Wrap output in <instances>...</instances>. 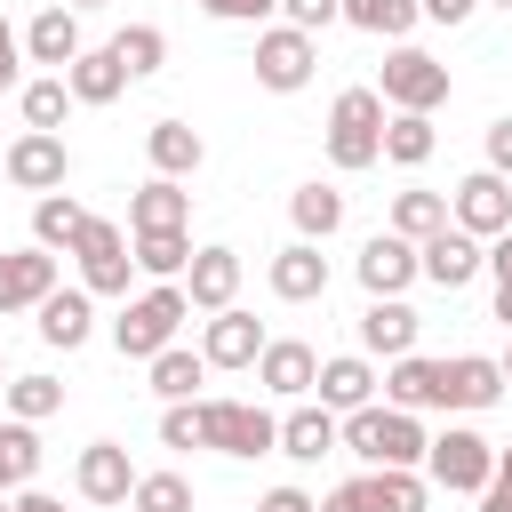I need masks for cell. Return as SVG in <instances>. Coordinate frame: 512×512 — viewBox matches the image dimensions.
Listing matches in <instances>:
<instances>
[{"label": "cell", "mask_w": 512, "mask_h": 512, "mask_svg": "<svg viewBox=\"0 0 512 512\" xmlns=\"http://www.w3.org/2000/svg\"><path fill=\"white\" fill-rule=\"evenodd\" d=\"M336 448H352L368 472H424L432 432H424V416L368 400V408H352V416H344V440H336Z\"/></svg>", "instance_id": "cell-1"}, {"label": "cell", "mask_w": 512, "mask_h": 512, "mask_svg": "<svg viewBox=\"0 0 512 512\" xmlns=\"http://www.w3.org/2000/svg\"><path fill=\"white\" fill-rule=\"evenodd\" d=\"M192 320V304H184V288L176 280H152L144 296H128L120 304V320H112V352L120 360H152V352H168L176 344V328Z\"/></svg>", "instance_id": "cell-2"}, {"label": "cell", "mask_w": 512, "mask_h": 512, "mask_svg": "<svg viewBox=\"0 0 512 512\" xmlns=\"http://www.w3.org/2000/svg\"><path fill=\"white\" fill-rule=\"evenodd\" d=\"M328 160H336L344 176H360V168L384 160V96H376V88H344V96L328 104Z\"/></svg>", "instance_id": "cell-3"}, {"label": "cell", "mask_w": 512, "mask_h": 512, "mask_svg": "<svg viewBox=\"0 0 512 512\" xmlns=\"http://www.w3.org/2000/svg\"><path fill=\"white\" fill-rule=\"evenodd\" d=\"M424 480H432V488H448V496H480V488L496 480V440H488V432H472V424L432 432V448H424Z\"/></svg>", "instance_id": "cell-4"}, {"label": "cell", "mask_w": 512, "mask_h": 512, "mask_svg": "<svg viewBox=\"0 0 512 512\" xmlns=\"http://www.w3.org/2000/svg\"><path fill=\"white\" fill-rule=\"evenodd\" d=\"M200 448H216V456H272L280 448V416L264 400H200Z\"/></svg>", "instance_id": "cell-5"}, {"label": "cell", "mask_w": 512, "mask_h": 512, "mask_svg": "<svg viewBox=\"0 0 512 512\" xmlns=\"http://www.w3.org/2000/svg\"><path fill=\"white\" fill-rule=\"evenodd\" d=\"M376 96H384V112H440L448 104V64L400 40L384 56V72H376Z\"/></svg>", "instance_id": "cell-6"}, {"label": "cell", "mask_w": 512, "mask_h": 512, "mask_svg": "<svg viewBox=\"0 0 512 512\" xmlns=\"http://www.w3.org/2000/svg\"><path fill=\"white\" fill-rule=\"evenodd\" d=\"M248 64H256V88H272V96H296V88H312L320 40H312V32H296V24H264Z\"/></svg>", "instance_id": "cell-7"}, {"label": "cell", "mask_w": 512, "mask_h": 512, "mask_svg": "<svg viewBox=\"0 0 512 512\" xmlns=\"http://www.w3.org/2000/svg\"><path fill=\"white\" fill-rule=\"evenodd\" d=\"M72 264H80V288H88V296H120V304H128L136 256H128V232H120L112 216H88V232L72 240Z\"/></svg>", "instance_id": "cell-8"}, {"label": "cell", "mask_w": 512, "mask_h": 512, "mask_svg": "<svg viewBox=\"0 0 512 512\" xmlns=\"http://www.w3.org/2000/svg\"><path fill=\"white\" fill-rule=\"evenodd\" d=\"M448 224H456V232H472V240L488 248L496 232H512V184H504V176H488V168H472V176L448 192Z\"/></svg>", "instance_id": "cell-9"}, {"label": "cell", "mask_w": 512, "mask_h": 512, "mask_svg": "<svg viewBox=\"0 0 512 512\" xmlns=\"http://www.w3.org/2000/svg\"><path fill=\"white\" fill-rule=\"evenodd\" d=\"M64 176H72V152H64V136H40V128H24V136L8 144V184H16V192L48 200V192H64Z\"/></svg>", "instance_id": "cell-10"}, {"label": "cell", "mask_w": 512, "mask_h": 512, "mask_svg": "<svg viewBox=\"0 0 512 512\" xmlns=\"http://www.w3.org/2000/svg\"><path fill=\"white\" fill-rule=\"evenodd\" d=\"M352 272H360L368 296H408V288H416V240H400V232H368L360 256H352Z\"/></svg>", "instance_id": "cell-11"}, {"label": "cell", "mask_w": 512, "mask_h": 512, "mask_svg": "<svg viewBox=\"0 0 512 512\" xmlns=\"http://www.w3.org/2000/svg\"><path fill=\"white\" fill-rule=\"evenodd\" d=\"M416 280H432V288H472L480 280V240L472 232H456V224H440L432 240H416Z\"/></svg>", "instance_id": "cell-12"}, {"label": "cell", "mask_w": 512, "mask_h": 512, "mask_svg": "<svg viewBox=\"0 0 512 512\" xmlns=\"http://www.w3.org/2000/svg\"><path fill=\"white\" fill-rule=\"evenodd\" d=\"M384 408H408V416L448 408V360H424V352L384 360Z\"/></svg>", "instance_id": "cell-13"}, {"label": "cell", "mask_w": 512, "mask_h": 512, "mask_svg": "<svg viewBox=\"0 0 512 512\" xmlns=\"http://www.w3.org/2000/svg\"><path fill=\"white\" fill-rule=\"evenodd\" d=\"M64 272L48 248H0V312H40V296H56Z\"/></svg>", "instance_id": "cell-14"}, {"label": "cell", "mask_w": 512, "mask_h": 512, "mask_svg": "<svg viewBox=\"0 0 512 512\" xmlns=\"http://www.w3.org/2000/svg\"><path fill=\"white\" fill-rule=\"evenodd\" d=\"M176 288H184L192 312H224V304L240 296V248H224V240H216V248H192V264H184Z\"/></svg>", "instance_id": "cell-15"}, {"label": "cell", "mask_w": 512, "mask_h": 512, "mask_svg": "<svg viewBox=\"0 0 512 512\" xmlns=\"http://www.w3.org/2000/svg\"><path fill=\"white\" fill-rule=\"evenodd\" d=\"M416 336H424V320H416L408 296H368V312H360V352L368 360H400V352H416Z\"/></svg>", "instance_id": "cell-16"}, {"label": "cell", "mask_w": 512, "mask_h": 512, "mask_svg": "<svg viewBox=\"0 0 512 512\" xmlns=\"http://www.w3.org/2000/svg\"><path fill=\"white\" fill-rule=\"evenodd\" d=\"M264 344H272V336H264L256 312H240V304L208 312V328H200V360H208V368H256Z\"/></svg>", "instance_id": "cell-17"}, {"label": "cell", "mask_w": 512, "mask_h": 512, "mask_svg": "<svg viewBox=\"0 0 512 512\" xmlns=\"http://www.w3.org/2000/svg\"><path fill=\"white\" fill-rule=\"evenodd\" d=\"M336 440H344V416H328L320 400H288V416H280V448H272V456H288V464H320V456H336Z\"/></svg>", "instance_id": "cell-18"}, {"label": "cell", "mask_w": 512, "mask_h": 512, "mask_svg": "<svg viewBox=\"0 0 512 512\" xmlns=\"http://www.w3.org/2000/svg\"><path fill=\"white\" fill-rule=\"evenodd\" d=\"M72 488H80V504H128V488H136L128 448L120 440H88L80 464H72Z\"/></svg>", "instance_id": "cell-19"}, {"label": "cell", "mask_w": 512, "mask_h": 512, "mask_svg": "<svg viewBox=\"0 0 512 512\" xmlns=\"http://www.w3.org/2000/svg\"><path fill=\"white\" fill-rule=\"evenodd\" d=\"M312 376H320V352L296 344V336H272V344L256 352V384H264L272 400H312Z\"/></svg>", "instance_id": "cell-20"}, {"label": "cell", "mask_w": 512, "mask_h": 512, "mask_svg": "<svg viewBox=\"0 0 512 512\" xmlns=\"http://www.w3.org/2000/svg\"><path fill=\"white\" fill-rule=\"evenodd\" d=\"M376 360L368 352H336V360H320V376H312V392H320V408L328 416H352V408H368L376 400Z\"/></svg>", "instance_id": "cell-21"}, {"label": "cell", "mask_w": 512, "mask_h": 512, "mask_svg": "<svg viewBox=\"0 0 512 512\" xmlns=\"http://www.w3.org/2000/svg\"><path fill=\"white\" fill-rule=\"evenodd\" d=\"M40 344H56V352H80L88 336H96V296L88 288H56V296H40Z\"/></svg>", "instance_id": "cell-22"}, {"label": "cell", "mask_w": 512, "mask_h": 512, "mask_svg": "<svg viewBox=\"0 0 512 512\" xmlns=\"http://www.w3.org/2000/svg\"><path fill=\"white\" fill-rule=\"evenodd\" d=\"M496 400H504L496 352H456V360H448V416H480V408H496Z\"/></svg>", "instance_id": "cell-23"}, {"label": "cell", "mask_w": 512, "mask_h": 512, "mask_svg": "<svg viewBox=\"0 0 512 512\" xmlns=\"http://www.w3.org/2000/svg\"><path fill=\"white\" fill-rule=\"evenodd\" d=\"M80 48H88V40H80V8H40V16L24 24V64H48V72H64Z\"/></svg>", "instance_id": "cell-24"}, {"label": "cell", "mask_w": 512, "mask_h": 512, "mask_svg": "<svg viewBox=\"0 0 512 512\" xmlns=\"http://www.w3.org/2000/svg\"><path fill=\"white\" fill-rule=\"evenodd\" d=\"M144 160H152V176L184 184V176H200L208 144H200V128H184V120H152V128H144Z\"/></svg>", "instance_id": "cell-25"}, {"label": "cell", "mask_w": 512, "mask_h": 512, "mask_svg": "<svg viewBox=\"0 0 512 512\" xmlns=\"http://www.w3.org/2000/svg\"><path fill=\"white\" fill-rule=\"evenodd\" d=\"M264 280H272V296H280V304H312V296H328V256H320L312 240H288V248L272 256V272H264Z\"/></svg>", "instance_id": "cell-26"}, {"label": "cell", "mask_w": 512, "mask_h": 512, "mask_svg": "<svg viewBox=\"0 0 512 512\" xmlns=\"http://www.w3.org/2000/svg\"><path fill=\"white\" fill-rule=\"evenodd\" d=\"M184 224H192V192L184 184L152 176V184L128 192V232H184Z\"/></svg>", "instance_id": "cell-27"}, {"label": "cell", "mask_w": 512, "mask_h": 512, "mask_svg": "<svg viewBox=\"0 0 512 512\" xmlns=\"http://www.w3.org/2000/svg\"><path fill=\"white\" fill-rule=\"evenodd\" d=\"M288 224H296V240H328V232H344V192L336 184H296L288 192Z\"/></svg>", "instance_id": "cell-28"}, {"label": "cell", "mask_w": 512, "mask_h": 512, "mask_svg": "<svg viewBox=\"0 0 512 512\" xmlns=\"http://www.w3.org/2000/svg\"><path fill=\"white\" fill-rule=\"evenodd\" d=\"M64 88H72V104H112V96L128 88V72L112 64V48H80V56L64 64Z\"/></svg>", "instance_id": "cell-29"}, {"label": "cell", "mask_w": 512, "mask_h": 512, "mask_svg": "<svg viewBox=\"0 0 512 512\" xmlns=\"http://www.w3.org/2000/svg\"><path fill=\"white\" fill-rule=\"evenodd\" d=\"M432 152H440L432 112H384V160H392V168H424Z\"/></svg>", "instance_id": "cell-30"}, {"label": "cell", "mask_w": 512, "mask_h": 512, "mask_svg": "<svg viewBox=\"0 0 512 512\" xmlns=\"http://www.w3.org/2000/svg\"><path fill=\"white\" fill-rule=\"evenodd\" d=\"M80 232H88V208H80L72 192H48V200H32V248H48V256L64 248V256H72V240H80Z\"/></svg>", "instance_id": "cell-31"}, {"label": "cell", "mask_w": 512, "mask_h": 512, "mask_svg": "<svg viewBox=\"0 0 512 512\" xmlns=\"http://www.w3.org/2000/svg\"><path fill=\"white\" fill-rule=\"evenodd\" d=\"M104 48H112V64H120L128 80H152V72L168 64V32H160V24H120Z\"/></svg>", "instance_id": "cell-32"}, {"label": "cell", "mask_w": 512, "mask_h": 512, "mask_svg": "<svg viewBox=\"0 0 512 512\" xmlns=\"http://www.w3.org/2000/svg\"><path fill=\"white\" fill-rule=\"evenodd\" d=\"M16 104H24V128H40V136H64V120H72V88H64V72L24 80Z\"/></svg>", "instance_id": "cell-33"}, {"label": "cell", "mask_w": 512, "mask_h": 512, "mask_svg": "<svg viewBox=\"0 0 512 512\" xmlns=\"http://www.w3.org/2000/svg\"><path fill=\"white\" fill-rule=\"evenodd\" d=\"M368 512H432V480L424 472H360Z\"/></svg>", "instance_id": "cell-34"}, {"label": "cell", "mask_w": 512, "mask_h": 512, "mask_svg": "<svg viewBox=\"0 0 512 512\" xmlns=\"http://www.w3.org/2000/svg\"><path fill=\"white\" fill-rule=\"evenodd\" d=\"M440 224H448V192H424V184L392 192V224H384V232H400V240H432Z\"/></svg>", "instance_id": "cell-35"}, {"label": "cell", "mask_w": 512, "mask_h": 512, "mask_svg": "<svg viewBox=\"0 0 512 512\" xmlns=\"http://www.w3.org/2000/svg\"><path fill=\"white\" fill-rule=\"evenodd\" d=\"M128 256H136L144 280H184V264H192V232H136Z\"/></svg>", "instance_id": "cell-36"}, {"label": "cell", "mask_w": 512, "mask_h": 512, "mask_svg": "<svg viewBox=\"0 0 512 512\" xmlns=\"http://www.w3.org/2000/svg\"><path fill=\"white\" fill-rule=\"evenodd\" d=\"M200 376H208V360H200V352H184V344H168V352H152V360H144V384H152L168 408H176V400H192V384H200Z\"/></svg>", "instance_id": "cell-37"}, {"label": "cell", "mask_w": 512, "mask_h": 512, "mask_svg": "<svg viewBox=\"0 0 512 512\" xmlns=\"http://www.w3.org/2000/svg\"><path fill=\"white\" fill-rule=\"evenodd\" d=\"M0 400H8V416H16V424H48V416L64 408V384H56L48 368H32V376H8V384H0Z\"/></svg>", "instance_id": "cell-38"}, {"label": "cell", "mask_w": 512, "mask_h": 512, "mask_svg": "<svg viewBox=\"0 0 512 512\" xmlns=\"http://www.w3.org/2000/svg\"><path fill=\"white\" fill-rule=\"evenodd\" d=\"M344 24H360L376 40H408L416 32V0H344Z\"/></svg>", "instance_id": "cell-39"}, {"label": "cell", "mask_w": 512, "mask_h": 512, "mask_svg": "<svg viewBox=\"0 0 512 512\" xmlns=\"http://www.w3.org/2000/svg\"><path fill=\"white\" fill-rule=\"evenodd\" d=\"M128 512H192V480L184 472H136Z\"/></svg>", "instance_id": "cell-40"}, {"label": "cell", "mask_w": 512, "mask_h": 512, "mask_svg": "<svg viewBox=\"0 0 512 512\" xmlns=\"http://www.w3.org/2000/svg\"><path fill=\"white\" fill-rule=\"evenodd\" d=\"M280 24H296V32H328V24H344V0H280Z\"/></svg>", "instance_id": "cell-41"}, {"label": "cell", "mask_w": 512, "mask_h": 512, "mask_svg": "<svg viewBox=\"0 0 512 512\" xmlns=\"http://www.w3.org/2000/svg\"><path fill=\"white\" fill-rule=\"evenodd\" d=\"M200 8H208L216 24H256V32L280 16V0H200Z\"/></svg>", "instance_id": "cell-42"}, {"label": "cell", "mask_w": 512, "mask_h": 512, "mask_svg": "<svg viewBox=\"0 0 512 512\" xmlns=\"http://www.w3.org/2000/svg\"><path fill=\"white\" fill-rule=\"evenodd\" d=\"M160 440H168V448H200V400H176V408L160 416Z\"/></svg>", "instance_id": "cell-43"}, {"label": "cell", "mask_w": 512, "mask_h": 512, "mask_svg": "<svg viewBox=\"0 0 512 512\" xmlns=\"http://www.w3.org/2000/svg\"><path fill=\"white\" fill-rule=\"evenodd\" d=\"M8 88H24V32L0 16V96H8Z\"/></svg>", "instance_id": "cell-44"}, {"label": "cell", "mask_w": 512, "mask_h": 512, "mask_svg": "<svg viewBox=\"0 0 512 512\" xmlns=\"http://www.w3.org/2000/svg\"><path fill=\"white\" fill-rule=\"evenodd\" d=\"M480 168L512 184V112H504V120H488V160H480Z\"/></svg>", "instance_id": "cell-45"}, {"label": "cell", "mask_w": 512, "mask_h": 512, "mask_svg": "<svg viewBox=\"0 0 512 512\" xmlns=\"http://www.w3.org/2000/svg\"><path fill=\"white\" fill-rule=\"evenodd\" d=\"M480 272H488L496 288H512V232H496V240L480 248Z\"/></svg>", "instance_id": "cell-46"}, {"label": "cell", "mask_w": 512, "mask_h": 512, "mask_svg": "<svg viewBox=\"0 0 512 512\" xmlns=\"http://www.w3.org/2000/svg\"><path fill=\"white\" fill-rule=\"evenodd\" d=\"M256 512H320V496H304V488H264Z\"/></svg>", "instance_id": "cell-47"}, {"label": "cell", "mask_w": 512, "mask_h": 512, "mask_svg": "<svg viewBox=\"0 0 512 512\" xmlns=\"http://www.w3.org/2000/svg\"><path fill=\"white\" fill-rule=\"evenodd\" d=\"M472 8H480V0H416V16H424V24H464Z\"/></svg>", "instance_id": "cell-48"}, {"label": "cell", "mask_w": 512, "mask_h": 512, "mask_svg": "<svg viewBox=\"0 0 512 512\" xmlns=\"http://www.w3.org/2000/svg\"><path fill=\"white\" fill-rule=\"evenodd\" d=\"M320 512H368V496H360V480H344V488H328V496H320Z\"/></svg>", "instance_id": "cell-49"}, {"label": "cell", "mask_w": 512, "mask_h": 512, "mask_svg": "<svg viewBox=\"0 0 512 512\" xmlns=\"http://www.w3.org/2000/svg\"><path fill=\"white\" fill-rule=\"evenodd\" d=\"M472 504H480V512H512V480H488Z\"/></svg>", "instance_id": "cell-50"}, {"label": "cell", "mask_w": 512, "mask_h": 512, "mask_svg": "<svg viewBox=\"0 0 512 512\" xmlns=\"http://www.w3.org/2000/svg\"><path fill=\"white\" fill-rule=\"evenodd\" d=\"M16 512H64L56 496H40V488H16Z\"/></svg>", "instance_id": "cell-51"}, {"label": "cell", "mask_w": 512, "mask_h": 512, "mask_svg": "<svg viewBox=\"0 0 512 512\" xmlns=\"http://www.w3.org/2000/svg\"><path fill=\"white\" fill-rule=\"evenodd\" d=\"M496 320H504V328H512V288H496Z\"/></svg>", "instance_id": "cell-52"}, {"label": "cell", "mask_w": 512, "mask_h": 512, "mask_svg": "<svg viewBox=\"0 0 512 512\" xmlns=\"http://www.w3.org/2000/svg\"><path fill=\"white\" fill-rule=\"evenodd\" d=\"M496 480H512V448H496Z\"/></svg>", "instance_id": "cell-53"}, {"label": "cell", "mask_w": 512, "mask_h": 512, "mask_svg": "<svg viewBox=\"0 0 512 512\" xmlns=\"http://www.w3.org/2000/svg\"><path fill=\"white\" fill-rule=\"evenodd\" d=\"M496 368H504V392H512V352H504V360H496Z\"/></svg>", "instance_id": "cell-54"}, {"label": "cell", "mask_w": 512, "mask_h": 512, "mask_svg": "<svg viewBox=\"0 0 512 512\" xmlns=\"http://www.w3.org/2000/svg\"><path fill=\"white\" fill-rule=\"evenodd\" d=\"M0 384H8V352H0Z\"/></svg>", "instance_id": "cell-55"}, {"label": "cell", "mask_w": 512, "mask_h": 512, "mask_svg": "<svg viewBox=\"0 0 512 512\" xmlns=\"http://www.w3.org/2000/svg\"><path fill=\"white\" fill-rule=\"evenodd\" d=\"M0 512H16V496H0Z\"/></svg>", "instance_id": "cell-56"}, {"label": "cell", "mask_w": 512, "mask_h": 512, "mask_svg": "<svg viewBox=\"0 0 512 512\" xmlns=\"http://www.w3.org/2000/svg\"><path fill=\"white\" fill-rule=\"evenodd\" d=\"M72 8H104V0H72Z\"/></svg>", "instance_id": "cell-57"}, {"label": "cell", "mask_w": 512, "mask_h": 512, "mask_svg": "<svg viewBox=\"0 0 512 512\" xmlns=\"http://www.w3.org/2000/svg\"><path fill=\"white\" fill-rule=\"evenodd\" d=\"M496 8H512V0H496Z\"/></svg>", "instance_id": "cell-58"}]
</instances>
